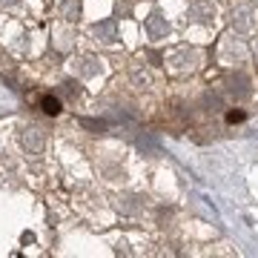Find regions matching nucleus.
<instances>
[{"label":"nucleus","mask_w":258,"mask_h":258,"mask_svg":"<svg viewBox=\"0 0 258 258\" xmlns=\"http://www.w3.org/2000/svg\"><path fill=\"white\" fill-rule=\"evenodd\" d=\"M40 106H43V112H46V115H57V112H60V101H57V98H52V95H46V98L40 101Z\"/></svg>","instance_id":"obj_2"},{"label":"nucleus","mask_w":258,"mask_h":258,"mask_svg":"<svg viewBox=\"0 0 258 258\" xmlns=\"http://www.w3.org/2000/svg\"><path fill=\"white\" fill-rule=\"evenodd\" d=\"M227 120H230V123H238V120H244V112H230Z\"/></svg>","instance_id":"obj_3"},{"label":"nucleus","mask_w":258,"mask_h":258,"mask_svg":"<svg viewBox=\"0 0 258 258\" xmlns=\"http://www.w3.org/2000/svg\"><path fill=\"white\" fill-rule=\"evenodd\" d=\"M23 147L32 149V152H40L43 149V138L37 135V129H29L26 135H23Z\"/></svg>","instance_id":"obj_1"}]
</instances>
